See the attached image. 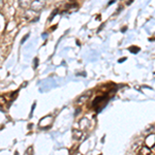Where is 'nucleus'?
<instances>
[{"label":"nucleus","instance_id":"obj_13","mask_svg":"<svg viewBox=\"0 0 155 155\" xmlns=\"http://www.w3.org/2000/svg\"><path fill=\"white\" fill-rule=\"evenodd\" d=\"M3 7V0H0V10Z\"/></svg>","mask_w":155,"mask_h":155},{"label":"nucleus","instance_id":"obj_5","mask_svg":"<svg viewBox=\"0 0 155 155\" xmlns=\"http://www.w3.org/2000/svg\"><path fill=\"white\" fill-rule=\"evenodd\" d=\"M73 139L76 140H84L85 134L83 133V130L80 129H73Z\"/></svg>","mask_w":155,"mask_h":155},{"label":"nucleus","instance_id":"obj_11","mask_svg":"<svg viewBox=\"0 0 155 155\" xmlns=\"http://www.w3.org/2000/svg\"><path fill=\"white\" fill-rule=\"evenodd\" d=\"M37 62H39V59H37V58H35V59H34V68H36V67H37V64H39Z\"/></svg>","mask_w":155,"mask_h":155},{"label":"nucleus","instance_id":"obj_9","mask_svg":"<svg viewBox=\"0 0 155 155\" xmlns=\"http://www.w3.org/2000/svg\"><path fill=\"white\" fill-rule=\"evenodd\" d=\"M129 51L136 54V53H138V52L140 51V49H139L138 47H132V48H129Z\"/></svg>","mask_w":155,"mask_h":155},{"label":"nucleus","instance_id":"obj_12","mask_svg":"<svg viewBox=\"0 0 155 155\" xmlns=\"http://www.w3.org/2000/svg\"><path fill=\"white\" fill-rule=\"evenodd\" d=\"M28 36H29V34H27V35H26V36H24V37H23V39H22V42H22V44H23V42H25V40L27 39V37H28Z\"/></svg>","mask_w":155,"mask_h":155},{"label":"nucleus","instance_id":"obj_7","mask_svg":"<svg viewBox=\"0 0 155 155\" xmlns=\"http://www.w3.org/2000/svg\"><path fill=\"white\" fill-rule=\"evenodd\" d=\"M31 4V0H19V5L21 6L22 8H28L30 7Z\"/></svg>","mask_w":155,"mask_h":155},{"label":"nucleus","instance_id":"obj_2","mask_svg":"<svg viewBox=\"0 0 155 155\" xmlns=\"http://www.w3.org/2000/svg\"><path fill=\"white\" fill-rule=\"evenodd\" d=\"M46 3H47V0H34V1L31 2L30 8L32 10H34L35 13H39L40 10L44 8Z\"/></svg>","mask_w":155,"mask_h":155},{"label":"nucleus","instance_id":"obj_14","mask_svg":"<svg viewBox=\"0 0 155 155\" xmlns=\"http://www.w3.org/2000/svg\"><path fill=\"white\" fill-rule=\"evenodd\" d=\"M125 60H126V58H121V59L120 60H119V63H120V62H123V61H125Z\"/></svg>","mask_w":155,"mask_h":155},{"label":"nucleus","instance_id":"obj_8","mask_svg":"<svg viewBox=\"0 0 155 155\" xmlns=\"http://www.w3.org/2000/svg\"><path fill=\"white\" fill-rule=\"evenodd\" d=\"M139 153L141 154H150L151 153V149L148 146H142L139 150Z\"/></svg>","mask_w":155,"mask_h":155},{"label":"nucleus","instance_id":"obj_4","mask_svg":"<svg viewBox=\"0 0 155 155\" xmlns=\"http://www.w3.org/2000/svg\"><path fill=\"white\" fill-rule=\"evenodd\" d=\"M146 146H148L149 148H152L155 145V134H150L146 138L145 140Z\"/></svg>","mask_w":155,"mask_h":155},{"label":"nucleus","instance_id":"obj_10","mask_svg":"<svg viewBox=\"0 0 155 155\" xmlns=\"http://www.w3.org/2000/svg\"><path fill=\"white\" fill-rule=\"evenodd\" d=\"M34 151H33V147H29L28 149L25 151V154H33Z\"/></svg>","mask_w":155,"mask_h":155},{"label":"nucleus","instance_id":"obj_1","mask_svg":"<svg viewBox=\"0 0 155 155\" xmlns=\"http://www.w3.org/2000/svg\"><path fill=\"white\" fill-rule=\"evenodd\" d=\"M53 121H54V118L53 116H46L44 117L42 119H40L39 123V127L42 129H48L49 127L52 126L53 124Z\"/></svg>","mask_w":155,"mask_h":155},{"label":"nucleus","instance_id":"obj_6","mask_svg":"<svg viewBox=\"0 0 155 155\" xmlns=\"http://www.w3.org/2000/svg\"><path fill=\"white\" fill-rule=\"evenodd\" d=\"M89 126H90V121H89L88 119H86V118L81 119V121H80V127L81 128L85 129V128H88Z\"/></svg>","mask_w":155,"mask_h":155},{"label":"nucleus","instance_id":"obj_3","mask_svg":"<svg viewBox=\"0 0 155 155\" xmlns=\"http://www.w3.org/2000/svg\"><path fill=\"white\" fill-rule=\"evenodd\" d=\"M90 95H91V91L86 92V93L83 94V95H81L80 97L78 98L77 102L79 103V105H83V103H85L87 100L89 99V98H90Z\"/></svg>","mask_w":155,"mask_h":155}]
</instances>
